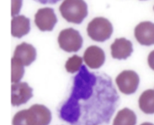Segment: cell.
I'll return each instance as SVG.
<instances>
[{
	"instance_id": "obj_1",
	"label": "cell",
	"mask_w": 154,
	"mask_h": 125,
	"mask_svg": "<svg viewBox=\"0 0 154 125\" xmlns=\"http://www.w3.org/2000/svg\"><path fill=\"white\" fill-rule=\"evenodd\" d=\"M119 103L111 78L105 73L90 72L82 65L58 116L70 125H108Z\"/></svg>"
},
{
	"instance_id": "obj_2",
	"label": "cell",
	"mask_w": 154,
	"mask_h": 125,
	"mask_svg": "<svg viewBox=\"0 0 154 125\" xmlns=\"http://www.w3.org/2000/svg\"><path fill=\"white\" fill-rule=\"evenodd\" d=\"M52 119L50 110L45 105L34 104L18 111L13 118V125H49Z\"/></svg>"
},
{
	"instance_id": "obj_3",
	"label": "cell",
	"mask_w": 154,
	"mask_h": 125,
	"mask_svg": "<svg viewBox=\"0 0 154 125\" xmlns=\"http://www.w3.org/2000/svg\"><path fill=\"white\" fill-rule=\"evenodd\" d=\"M59 9L66 21L75 24L81 23L88 14L87 4L84 0H64Z\"/></svg>"
},
{
	"instance_id": "obj_4",
	"label": "cell",
	"mask_w": 154,
	"mask_h": 125,
	"mask_svg": "<svg viewBox=\"0 0 154 125\" xmlns=\"http://www.w3.org/2000/svg\"><path fill=\"white\" fill-rule=\"evenodd\" d=\"M87 32L91 39L97 42H104L111 37L113 27L107 19L97 17L89 22Z\"/></svg>"
},
{
	"instance_id": "obj_5",
	"label": "cell",
	"mask_w": 154,
	"mask_h": 125,
	"mask_svg": "<svg viewBox=\"0 0 154 125\" xmlns=\"http://www.w3.org/2000/svg\"><path fill=\"white\" fill-rule=\"evenodd\" d=\"M58 42L62 50L68 53H72L77 52L81 49L83 39L77 30L70 28L63 29L60 32Z\"/></svg>"
},
{
	"instance_id": "obj_6",
	"label": "cell",
	"mask_w": 154,
	"mask_h": 125,
	"mask_svg": "<svg viewBox=\"0 0 154 125\" xmlns=\"http://www.w3.org/2000/svg\"><path fill=\"white\" fill-rule=\"evenodd\" d=\"M116 83L122 93L131 94L137 91L140 83V78L134 71L124 70L117 76Z\"/></svg>"
},
{
	"instance_id": "obj_7",
	"label": "cell",
	"mask_w": 154,
	"mask_h": 125,
	"mask_svg": "<svg viewBox=\"0 0 154 125\" xmlns=\"http://www.w3.org/2000/svg\"><path fill=\"white\" fill-rule=\"evenodd\" d=\"M34 22L41 31H52L57 22L54 9L50 7L38 9L34 16Z\"/></svg>"
},
{
	"instance_id": "obj_8",
	"label": "cell",
	"mask_w": 154,
	"mask_h": 125,
	"mask_svg": "<svg viewBox=\"0 0 154 125\" xmlns=\"http://www.w3.org/2000/svg\"><path fill=\"white\" fill-rule=\"evenodd\" d=\"M32 89L26 82L11 84V104L18 106L26 103L32 97Z\"/></svg>"
},
{
	"instance_id": "obj_9",
	"label": "cell",
	"mask_w": 154,
	"mask_h": 125,
	"mask_svg": "<svg viewBox=\"0 0 154 125\" xmlns=\"http://www.w3.org/2000/svg\"><path fill=\"white\" fill-rule=\"evenodd\" d=\"M137 41L142 45L150 46L154 44V23L150 21L140 22L134 29Z\"/></svg>"
},
{
	"instance_id": "obj_10",
	"label": "cell",
	"mask_w": 154,
	"mask_h": 125,
	"mask_svg": "<svg viewBox=\"0 0 154 125\" xmlns=\"http://www.w3.org/2000/svg\"><path fill=\"white\" fill-rule=\"evenodd\" d=\"M83 60L91 69H98L105 62V55L103 50L98 46L91 45L84 51Z\"/></svg>"
},
{
	"instance_id": "obj_11",
	"label": "cell",
	"mask_w": 154,
	"mask_h": 125,
	"mask_svg": "<svg viewBox=\"0 0 154 125\" xmlns=\"http://www.w3.org/2000/svg\"><path fill=\"white\" fill-rule=\"evenodd\" d=\"M36 56L35 47L30 44L23 42L16 47L13 57L18 59L24 66H28L35 60Z\"/></svg>"
},
{
	"instance_id": "obj_12",
	"label": "cell",
	"mask_w": 154,
	"mask_h": 125,
	"mask_svg": "<svg viewBox=\"0 0 154 125\" xmlns=\"http://www.w3.org/2000/svg\"><path fill=\"white\" fill-rule=\"evenodd\" d=\"M110 47L112 57L119 60L126 59L133 52L131 41L125 38H116Z\"/></svg>"
},
{
	"instance_id": "obj_13",
	"label": "cell",
	"mask_w": 154,
	"mask_h": 125,
	"mask_svg": "<svg viewBox=\"0 0 154 125\" xmlns=\"http://www.w3.org/2000/svg\"><path fill=\"white\" fill-rule=\"evenodd\" d=\"M11 32L13 36L20 38L30 31V20L23 15H17L11 20Z\"/></svg>"
},
{
	"instance_id": "obj_14",
	"label": "cell",
	"mask_w": 154,
	"mask_h": 125,
	"mask_svg": "<svg viewBox=\"0 0 154 125\" xmlns=\"http://www.w3.org/2000/svg\"><path fill=\"white\" fill-rule=\"evenodd\" d=\"M138 105L144 113L154 114V90L148 89L144 91L139 97Z\"/></svg>"
},
{
	"instance_id": "obj_15",
	"label": "cell",
	"mask_w": 154,
	"mask_h": 125,
	"mask_svg": "<svg viewBox=\"0 0 154 125\" xmlns=\"http://www.w3.org/2000/svg\"><path fill=\"white\" fill-rule=\"evenodd\" d=\"M136 123L137 116L135 112L128 108H125L118 111L112 125H135Z\"/></svg>"
},
{
	"instance_id": "obj_16",
	"label": "cell",
	"mask_w": 154,
	"mask_h": 125,
	"mask_svg": "<svg viewBox=\"0 0 154 125\" xmlns=\"http://www.w3.org/2000/svg\"><path fill=\"white\" fill-rule=\"evenodd\" d=\"M24 65L18 59L11 58V83H16L20 82L22 78L25 69Z\"/></svg>"
},
{
	"instance_id": "obj_17",
	"label": "cell",
	"mask_w": 154,
	"mask_h": 125,
	"mask_svg": "<svg viewBox=\"0 0 154 125\" xmlns=\"http://www.w3.org/2000/svg\"><path fill=\"white\" fill-rule=\"evenodd\" d=\"M83 59L76 54L69 57L65 64L66 71L69 73H75L80 70L82 66Z\"/></svg>"
},
{
	"instance_id": "obj_18",
	"label": "cell",
	"mask_w": 154,
	"mask_h": 125,
	"mask_svg": "<svg viewBox=\"0 0 154 125\" xmlns=\"http://www.w3.org/2000/svg\"><path fill=\"white\" fill-rule=\"evenodd\" d=\"M22 0H11V16H17L21 9Z\"/></svg>"
},
{
	"instance_id": "obj_19",
	"label": "cell",
	"mask_w": 154,
	"mask_h": 125,
	"mask_svg": "<svg viewBox=\"0 0 154 125\" xmlns=\"http://www.w3.org/2000/svg\"><path fill=\"white\" fill-rule=\"evenodd\" d=\"M147 62L150 68L154 71V50L152 51L149 53L147 58Z\"/></svg>"
},
{
	"instance_id": "obj_20",
	"label": "cell",
	"mask_w": 154,
	"mask_h": 125,
	"mask_svg": "<svg viewBox=\"0 0 154 125\" xmlns=\"http://www.w3.org/2000/svg\"><path fill=\"white\" fill-rule=\"evenodd\" d=\"M42 4H54L61 0H34Z\"/></svg>"
},
{
	"instance_id": "obj_21",
	"label": "cell",
	"mask_w": 154,
	"mask_h": 125,
	"mask_svg": "<svg viewBox=\"0 0 154 125\" xmlns=\"http://www.w3.org/2000/svg\"><path fill=\"white\" fill-rule=\"evenodd\" d=\"M140 125H154V124H153L152 123H149V122H144V123L141 124Z\"/></svg>"
},
{
	"instance_id": "obj_22",
	"label": "cell",
	"mask_w": 154,
	"mask_h": 125,
	"mask_svg": "<svg viewBox=\"0 0 154 125\" xmlns=\"http://www.w3.org/2000/svg\"><path fill=\"white\" fill-rule=\"evenodd\" d=\"M153 10H154V7H153Z\"/></svg>"
},
{
	"instance_id": "obj_23",
	"label": "cell",
	"mask_w": 154,
	"mask_h": 125,
	"mask_svg": "<svg viewBox=\"0 0 154 125\" xmlns=\"http://www.w3.org/2000/svg\"><path fill=\"white\" fill-rule=\"evenodd\" d=\"M141 1H143V0H141Z\"/></svg>"
}]
</instances>
